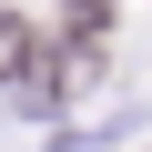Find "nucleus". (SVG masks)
Here are the masks:
<instances>
[{
	"instance_id": "nucleus-1",
	"label": "nucleus",
	"mask_w": 152,
	"mask_h": 152,
	"mask_svg": "<svg viewBox=\"0 0 152 152\" xmlns=\"http://www.w3.org/2000/svg\"><path fill=\"white\" fill-rule=\"evenodd\" d=\"M31 71H41V31L0 10V81H31Z\"/></svg>"
}]
</instances>
